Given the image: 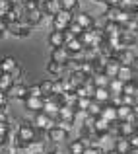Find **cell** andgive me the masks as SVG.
I'll list each match as a JSON object with an SVG mask.
<instances>
[{"label": "cell", "instance_id": "obj_1", "mask_svg": "<svg viewBox=\"0 0 138 154\" xmlns=\"http://www.w3.org/2000/svg\"><path fill=\"white\" fill-rule=\"evenodd\" d=\"M74 20V12H66V10H58L55 16L51 18L52 22V29L55 31H66L68 26L72 23Z\"/></svg>", "mask_w": 138, "mask_h": 154}, {"label": "cell", "instance_id": "obj_2", "mask_svg": "<svg viewBox=\"0 0 138 154\" xmlns=\"http://www.w3.org/2000/svg\"><path fill=\"white\" fill-rule=\"evenodd\" d=\"M16 137H18L20 140H23L26 144H29V143H33L35 137H37V129H35L33 123H29V121H23V123L18 127Z\"/></svg>", "mask_w": 138, "mask_h": 154}, {"label": "cell", "instance_id": "obj_3", "mask_svg": "<svg viewBox=\"0 0 138 154\" xmlns=\"http://www.w3.org/2000/svg\"><path fill=\"white\" fill-rule=\"evenodd\" d=\"M33 125H35V129L49 131V129H52L56 125V121L52 119V117H49L45 111H39V113H35V117H33Z\"/></svg>", "mask_w": 138, "mask_h": 154}, {"label": "cell", "instance_id": "obj_4", "mask_svg": "<svg viewBox=\"0 0 138 154\" xmlns=\"http://www.w3.org/2000/svg\"><path fill=\"white\" fill-rule=\"evenodd\" d=\"M31 29H33V27H31L27 22H14V23L8 26L6 31H10V33L16 35V37H27V35L31 33Z\"/></svg>", "mask_w": 138, "mask_h": 154}, {"label": "cell", "instance_id": "obj_5", "mask_svg": "<svg viewBox=\"0 0 138 154\" xmlns=\"http://www.w3.org/2000/svg\"><path fill=\"white\" fill-rule=\"evenodd\" d=\"M70 59H72V55L66 51V47H56V49H52V53H51V60L62 64V66H68Z\"/></svg>", "mask_w": 138, "mask_h": 154}, {"label": "cell", "instance_id": "obj_6", "mask_svg": "<svg viewBox=\"0 0 138 154\" xmlns=\"http://www.w3.org/2000/svg\"><path fill=\"white\" fill-rule=\"evenodd\" d=\"M47 137H49V140L60 144V143H64V140H68V131H66V129H62V127H58V125H55L52 129H49V131H47Z\"/></svg>", "mask_w": 138, "mask_h": 154}, {"label": "cell", "instance_id": "obj_7", "mask_svg": "<svg viewBox=\"0 0 138 154\" xmlns=\"http://www.w3.org/2000/svg\"><path fill=\"white\" fill-rule=\"evenodd\" d=\"M74 22L78 23V26H82V29H92V27H95V20H93V16L88 14V12H78V14H74Z\"/></svg>", "mask_w": 138, "mask_h": 154}, {"label": "cell", "instance_id": "obj_8", "mask_svg": "<svg viewBox=\"0 0 138 154\" xmlns=\"http://www.w3.org/2000/svg\"><path fill=\"white\" fill-rule=\"evenodd\" d=\"M115 59L119 60L123 66H132L134 60H136V53L132 51V49H123V51L115 53Z\"/></svg>", "mask_w": 138, "mask_h": 154}, {"label": "cell", "instance_id": "obj_9", "mask_svg": "<svg viewBox=\"0 0 138 154\" xmlns=\"http://www.w3.org/2000/svg\"><path fill=\"white\" fill-rule=\"evenodd\" d=\"M124 27L117 22H105L103 23V33H105V39H111V37H119L123 33Z\"/></svg>", "mask_w": 138, "mask_h": 154}, {"label": "cell", "instance_id": "obj_10", "mask_svg": "<svg viewBox=\"0 0 138 154\" xmlns=\"http://www.w3.org/2000/svg\"><path fill=\"white\" fill-rule=\"evenodd\" d=\"M23 105H26V109H29V111L39 113V111H43L45 98H33V96H27V98L23 100Z\"/></svg>", "mask_w": 138, "mask_h": 154}, {"label": "cell", "instance_id": "obj_11", "mask_svg": "<svg viewBox=\"0 0 138 154\" xmlns=\"http://www.w3.org/2000/svg\"><path fill=\"white\" fill-rule=\"evenodd\" d=\"M119 68H121V63L115 57H111V59H107V63H105V66H103V74L109 76V78H117Z\"/></svg>", "mask_w": 138, "mask_h": 154}, {"label": "cell", "instance_id": "obj_12", "mask_svg": "<svg viewBox=\"0 0 138 154\" xmlns=\"http://www.w3.org/2000/svg\"><path fill=\"white\" fill-rule=\"evenodd\" d=\"M6 94L10 100H26L27 98V86L26 84H14Z\"/></svg>", "mask_w": 138, "mask_h": 154}, {"label": "cell", "instance_id": "obj_13", "mask_svg": "<svg viewBox=\"0 0 138 154\" xmlns=\"http://www.w3.org/2000/svg\"><path fill=\"white\" fill-rule=\"evenodd\" d=\"M76 117H78V111H76V107H72V105H62V107L58 109V119H60V121L74 123Z\"/></svg>", "mask_w": 138, "mask_h": 154}, {"label": "cell", "instance_id": "obj_14", "mask_svg": "<svg viewBox=\"0 0 138 154\" xmlns=\"http://www.w3.org/2000/svg\"><path fill=\"white\" fill-rule=\"evenodd\" d=\"M43 18H45V14H43L39 8H35V10H31V12H26L23 22H27L31 27H35V26H39V23L43 22Z\"/></svg>", "mask_w": 138, "mask_h": 154}, {"label": "cell", "instance_id": "obj_15", "mask_svg": "<svg viewBox=\"0 0 138 154\" xmlns=\"http://www.w3.org/2000/svg\"><path fill=\"white\" fill-rule=\"evenodd\" d=\"M138 131L134 121H119V137H132Z\"/></svg>", "mask_w": 138, "mask_h": 154}, {"label": "cell", "instance_id": "obj_16", "mask_svg": "<svg viewBox=\"0 0 138 154\" xmlns=\"http://www.w3.org/2000/svg\"><path fill=\"white\" fill-rule=\"evenodd\" d=\"M49 45H51L52 49L66 45V39H64V31H55V29H52L51 33H49Z\"/></svg>", "mask_w": 138, "mask_h": 154}, {"label": "cell", "instance_id": "obj_17", "mask_svg": "<svg viewBox=\"0 0 138 154\" xmlns=\"http://www.w3.org/2000/svg\"><path fill=\"white\" fill-rule=\"evenodd\" d=\"M109 129H111V123H109L107 119L95 117V121H93V131H95L97 135H109Z\"/></svg>", "mask_w": 138, "mask_h": 154}, {"label": "cell", "instance_id": "obj_18", "mask_svg": "<svg viewBox=\"0 0 138 154\" xmlns=\"http://www.w3.org/2000/svg\"><path fill=\"white\" fill-rule=\"evenodd\" d=\"M134 76H136V70L132 66H123V64H121L119 74H117V78H119L121 82H132Z\"/></svg>", "mask_w": 138, "mask_h": 154}, {"label": "cell", "instance_id": "obj_19", "mask_svg": "<svg viewBox=\"0 0 138 154\" xmlns=\"http://www.w3.org/2000/svg\"><path fill=\"white\" fill-rule=\"evenodd\" d=\"M99 117L107 119L109 123L117 121V119H119V117H117V107H115V105H111V103H105V105H103V109H101V115H99Z\"/></svg>", "mask_w": 138, "mask_h": 154}, {"label": "cell", "instance_id": "obj_20", "mask_svg": "<svg viewBox=\"0 0 138 154\" xmlns=\"http://www.w3.org/2000/svg\"><path fill=\"white\" fill-rule=\"evenodd\" d=\"M115 150L119 152V154H128V152L132 150L130 140H128L127 137H119V139L115 140Z\"/></svg>", "mask_w": 138, "mask_h": 154}, {"label": "cell", "instance_id": "obj_21", "mask_svg": "<svg viewBox=\"0 0 138 154\" xmlns=\"http://www.w3.org/2000/svg\"><path fill=\"white\" fill-rule=\"evenodd\" d=\"M121 12H123V8L121 6H107L105 8V22H119V16Z\"/></svg>", "mask_w": 138, "mask_h": 154}, {"label": "cell", "instance_id": "obj_22", "mask_svg": "<svg viewBox=\"0 0 138 154\" xmlns=\"http://www.w3.org/2000/svg\"><path fill=\"white\" fill-rule=\"evenodd\" d=\"M95 102L99 103H109V100H111V92H109V88H95V94H93V98Z\"/></svg>", "mask_w": 138, "mask_h": 154}, {"label": "cell", "instance_id": "obj_23", "mask_svg": "<svg viewBox=\"0 0 138 154\" xmlns=\"http://www.w3.org/2000/svg\"><path fill=\"white\" fill-rule=\"evenodd\" d=\"M109 92L111 96H123V88H124V82H121L119 78H111L109 80Z\"/></svg>", "mask_w": 138, "mask_h": 154}, {"label": "cell", "instance_id": "obj_24", "mask_svg": "<svg viewBox=\"0 0 138 154\" xmlns=\"http://www.w3.org/2000/svg\"><path fill=\"white\" fill-rule=\"evenodd\" d=\"M86 146H88V144L84 143V139L78 137L76 140H72V143L68 144V152H70V154H82L84 150H86Z\"/></svg>", "mask_w": 138, "mask_h": 154}, {"label": "cell", "instance_id": "obj_25", "mask_svg": "<svg viewBox=\"0 0 138 154\" xmlns=\"http://www.w3.org/2000/svg\"><path fill=\"white\" fill-rule=\"evenodd\" d=\"M64 47H66V51L70 53V55H76V53H82V51H84V45H82V41H80L78 37L70 39V41H68Z\"/></svg>", "mask_w": 138, "mask_h": 154}, {"label": "cell", "instance_id": "obj_26", "mask_svg": "<svg viewBox=\"0 0 138 154\" xmlns=\"http://www.w3.org/2000/svg\"><path fill=\"white\" fill-rule=\"evenodd\" d=\"M14 84H16L14 78H12L8 72H0V90H2V92H8Z\"/></svg>", "mask_w": 138, "mask_h": 154}, {"label": "cell", "instance_id": "obj_27", "mask_svg": "<svg viewBox=\"0 0 138 154\" xmlns=\"http://www.w3.org/2000/svg\"><path fill=\"white\" fill-rule=\"evenodd\" d=\"M93 78V84H95V88H107L109 86V76H105L103 72H97V74H93L92 76Z\"/></svg>", "mask_w": 138, "mask_h": 154}, {"label": "cell", "instance_id": "obj_28", "mask_svg": "<svg viewBox=\"0 0 138 154\" xmlns=\"http://www.w3.org/2000/svg\"><path fill=\"white\" fill-rule=\"evenodd\" d=\"M16 66H18V60H16L14 57H4L2 59V72H8V74H10Z\"/></svg>", "mask_w": 138, "mask_h": 154}, {"label": "cell", "instance_id": "obj_29", "mask_svg": "<svg viewBox=\"0 0 138 154\" xmlns=\"http://www.w3.org/2000/svg\"><path fill=\"white\" fill-rule=\"evenodd\" d=\"M101 109H103V103L92 100V102H90V107L86 109V113H88V115H92V117H99L101 115Z\"/></svg>", "mask_w": 138, "mask_h": 154}, {"label": "cell", "instance_id": "obj_30", "mask_svg": "<svg viewBox=\"0 0 138 154\" xmlns=\"http://www.w3.org/2000/svg\"><path fill=\"white\" fill-rule=\"evenodd\" d=\"M66 66H62V64H58V63H55V60H49L47 63V72L49 74H55V76H60L62 74V70Z\"/></svg>", "mask_w": 138, "mask_h": 154}, {"label": "cell", "instance_id": "obj_31", "mask_svg": "<svg viewBox=\"0 0 138 154\" xmlns=\"http://www.w3.org/2000/svg\"><path fill=\"white\" fill-rule=\"evenodd\" d=\"M60 4V10H66V12H74L76 8H78L80 0H58Z\"/></svg>", "mask_w": 138, "mask_h": 154}, {"label": "cell", "instance_id": "obj_32", "mask_svg": "<svg viewBox=\"0 0 138 154\" xmlns=\"http://www.w3.org/2000/svg\"><path fill=\"white\" fill-rule=\"evenodd\" d=\"M39 88H41L43 98H49V96L52 94V80H43V82H39Z\"/></svg>", "mask_w": 138, "mask_h": 154}, {"label": "cell", "instance_id": "obj_33", "mask_svg": "<svg viewBox=\"0 0 138 154\" xmlns=\"http://www.w3.org/2000/svg\"><path fill=\"white\" fill-rule=\"evenodd\" d=\"M66 92V86H64V78H58V80H52V94L60 96Z\"/></svg>", "mask_w": 138, "mask_h": 154}, {"label": "cell", "instance_id": "obj_34", "mask_svg": "<svg viewBox=\"0 0 138 154\" xmlns=\"http://www.w3.org/2000/svg\"><path fill=\"white\" fill-rule=\"evenodd\" d=\"M90 102H92V98H78V102H76V111H86V109L90 107Z\"/></svg>", "mask_w": 138, "mask_h": 154}, {"label": "cell", "instance_id": "obj_35", "mask_svg": "<svg viewBox=\"0 0 138 154\" xmlns=\"http://www.w3.org/2000/svg\"><path fill=\"white\" fill-rule=\"evenodd\" d=\"M12 6H14V4H12L10 0H0V18H2V16H6L8 12L12 10Z\"/></svg>", "mask_w": 138, "mask_h": 154}, {"label": "cell", "instance_id": "obj_36", "mask_svg": "<svg viewBox=\"0 0 138 154\" xmlns=\"http://www.w3.org/2000/svg\"><path fill=\"white\" fill-rule=\"evenodd\" d=\"M68 31H70V33L74 35V37H80L84 29H82V26H78V23H76L74 20H72V23H70V26H68Z\"/></svg>", "mask_w": 138, "mask_h": 154}, {"label": "cell", "instance_id": "obj_37", "mask_svg": "<svg viewBox=\"0 0 138 154\" xmlns=\"http://www.w3.org/2000/svg\"><path fill=\"white\" fill-rule=\"evenodd\" d=\"M27 96H33V98H43V94H41V88H39V84H33V86H27Z\"/></svg>", "mask_w": 138, "mask_h": 154}, {"label": "cell", "instance_id": "obj_38", "mask_svg": "<svg viewBox=\"0 0 138 154\" xmlns=\"http://www.w3.org/2000/svg\"><path fill=\"white\" fill-rule=\"evenodd\" d=\"M123 94H127V96H136V84H134V82H124Z\"/></svg>", "mask_w": 138, "mask_h": 154}, {"label": "cell", "instance_id": "obj_39", "mask_svg": "<svg viewBox=\"0 0 138 154\" xmlns=\"http://www.w3.org/2000/svg\"><path fill=\"white\" fill-rule=\"evenodd\" d=\"M123 103H124V105H130V107H134L136 96H127V94H123Z\"/></svg>", "mask_w": 138, "mask_h": 154}, {"label": "cell", "instance_id": "obj_40", "mask_svg": "<svg viewBox=\"0 0 138 154\" xmlns=\"http://www.w3.org/2000/svg\"><path fill=\"white\" fill-rule=\"evenodd\" d=\"M82 154H103V150H101L99 146H93V144H90V146H86V150H84Z\"/></svg>", "mask_w": 138, "mask_h": 154}, {"label": "cell", "instance_id": "obj_41", "mask_svg": "<svg viewBox=\"0 0 138 154\" xmlns=\"http://www.w3.org/2000/svg\"><path fill=\"white\" fill-rule=\"evenodd\" d=\"M8 100H10V98H8V94L0 90V105H2V107H8Z\"/></svg>", "mask_w": 138, "mask_h": 154}, {"label": "cell", "instance_id": "obj_42", "mask_svg": "<svg viewBox=\"0 0 138 154\" xmlns=\"http://www.w3.org/2000/svg\"><path fill=\"white\" fill-rule=\"evenodd\" d=\"M10 76L14 78V82H16V80L20 78V76H22V68H20V64H18V66H16V68H14L12 72H10Z\"/></svg>", "mask_w": 138, "mask_h": 154}, {"label": "cell", "instance_id": "obj_43", "mask_svg": "<svg viewBox=\"0 0 138 154\" xmlns=\"http://www.w3.org/2000/svg\"><path fill=\"white\" fill-rule=\"evenodd\" d=\"M128 140H130V146H132V148H138V131H136L132 137H128Z\"/></svg>", "mask_w": 138, "mask_h": 154}, {"label": "cell", "instance_id": "obj_44", "mask_svg": "<svg viewBox=\"0 0 138 154\" xmlns=\"http://www.w3.org/2000/svg\"><path fill=\"white\" fill-rule=\"evenodd\" d=\"M0 121H8V111H6V107H2V105H0Z\"/></svg>", "mask_w": 138, "mask_h": 154}, {"label": "cell", "instance_id": "obj_45", "mask_svg": "<svg viewBox=\"0 0 138 154\" xmlns=\"http://www.w3.org/2000/svg\"><path fill=\"white\" fill-rule=\"evenodd\" d=\"M105 6H121V0H105Z\"/></svg>", "mask_w": 138, "mask_h": 154}, {"label": "cell", "instance_id": "obj_46", "mask_svg": "<svg viewBox=\"0 0 138 154\" xmlns=\"http://www.w3.org/2000/svg\"><path fill=\"white\" fill-rule=\"evenodd\" d=\"M132 68H134V70L138 72V55H136V60H134V64H132Z\"/></svg>", "mask_w": 138, "mask_h": 154}, {"label": "cell", "instance_id": "obj_47", "mask_svg": "<svg viewBox=\"0 0 138 154\" xmlns=\"http://www.w3.org/2000/svg\"><path fill=\"white\" fill-rule=\"evenodd\" d=\"M105 154H119V152H117L115 148H113V150H109V152H105Z\"/></svg>", "mask_w": 138, "mask_h": 154}, {"label": "cell", "instance_id": "obj_48", "mask_svg": "<svg viewBox=\"0 0 138 154\" xmlns=\"http://www.w3.org/2000/svg\"><path fill=\"white\" fill-rule=\"evenodd\" d=\"M128 154H138V148H132V150L128 152Z\"/></svg>", "mask_w": 138, "mask_h": 154}, {"label": "cell", "instance_id": "obj_49", "mask_svg": "<svg viewBox=\"0 0 138 154\" xmlns=\"http://www.w3.org/2000/svg\"><path fill=\"white\" fill-rule=\"evenodd\" d=\"M92 2H97V4H105V0H92Z\"/></svg>", "mask_w": 138, "mask_h": 154}, {"label": "cell", "instance_id": "obj_50", "mask_svg": "<svg viewBox=\"0 0 138 154\" xmlns=\"http://www.w3.org/2000/svg\"><path fill=\"white\" fill-rule=\"evenodd\" d=\"M12 4H22V0H10Z\"/></svg>", "mask_w": 138, "mask_h": 154}, {"label": "cell", "instance_id": "obj_51", "mask_svg": "<svg viewBox=\"0 0 138 154\" xmlns=\"http://www.w3.org/2000/svg\"><path fill=\"white\" fill-rule=\"evenodd\" d=\"M4 33H6V31H4V29H0V39L4 37Z\"/></svg>", "mask_w": 138, "mask_h": 154}, {"label": "cell", "instance_id": "obj_52", "mask_svg": "<svg viewBox=\"0 0 138 154\" xmlns=\"http://www.w3.org/2000/svg\"><path fill=\"white\" fill-rule=\"evenodd\" d=\"M0 72H2V59H0Z\"/></svg>", "mask_w": 138, "mask_h": 154}, {"label": "cell", "instance_id": "obj_53", "mask_svg": "<svg viewBox=\"0 0 138 154\" xmlns=\"http://www.w3.org/2000/svg\"><path fill=\"white\" fill-rule=\"evenodd\" d=\"M35 2H49V0H35Z\"/></svg>", "mask_w": 138, "mask_h": 154}, {"label": "cell", "instance_id": "obj_54", "mask_svg": "<svg viewBox=\"0 0 138 154\" xmlns=\"http://www.w3.org/2000/svg\"><path fill=\"white\" fill-rule=\"evenodd\" d=\"M136 96H138V84H136Z\"/></svg>", "mask_w": 138, "mask_h": 154}]
</instances>
